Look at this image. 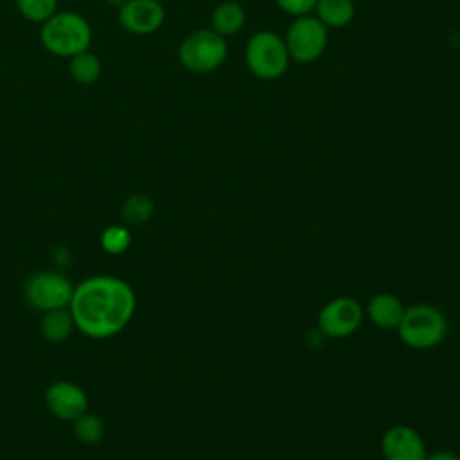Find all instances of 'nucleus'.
Listing matches in <instances>:
<instances>
[{
	"instance_id": "412c9836",
	"label": "nucleus",
	"mask_w": 460,
	"mask_h": 460,
	"mask_svg": "<svg viewBox=\"0 0 460 460\" xmlns=\"http://www.w3.org/2000/svg\"><path fill=\"white\" fill-rule=\"evenodd\" d=\"M275 4L286 13V14H291V16H304V14H309L314 5H316V0H275Z\"/></svg>"
},
{
	"instance_id": "dca6fc26",
	"label": "nucleus",
	"mask_w": 460,
	"mask_h": 460,
	"mask_svg": "<svg viewBox=\"0 0 460 460\" xmlns=\"http://www.w3.org/2000/svg\"><path fill=\"white\" fill-rule=\"evenodd\" d=\"M101 72H102L101 59L90 50H83L72 56L68 61V74L79 84H84V86L93 84L101 77Z\"/></svg>"
},
{
	"instance_id": "423d86ee",
	"label": "nucleus",
	"mask_w": 460,
	"mask_h": 460,
	"mask_svg": "<svg viewBox=\"0 0 460 460\" xmlns=\"http://www.w3.org/2000/svg\"><path fill=\"white\" fill-rule=\"evenodd\" d=\"M72 293V280L56 270L36 271L23 282V300L40 313L68 307Z\"/></svg>"
},
{
	"instance_id": "4be33fe9",
	"label": "nucleus",
	"mask_w": 460,
	"mask_h": 460,
	"mask_svg": "<svg viewBox=\"0 0 460 460\" xmlns=\"http://www.w3.org/2000/svg\"><path fill=\"white\" fill-rule=\"evenodd\" d=\"M424 460H460V455L455 453V451L440 449V451H435L431 455H426Z\"/></svg>"
},
{
	"instance_id": "f03ea898",
	"label": "nucleus",
	"mask_w": 460,
	"mask_h": 460,
	"mask_svg": "<svg viewBox=\"0 0 460 460\" xmlns=\"http://www.w3.org/2000/svg\"><path fill=\"white\" fill-rule=\"evenodd\" d=\"M40 41L43 49L59 58H72L88 50L92 29L86 18L72 11H58L41 23Z\"/></svg>"
},
{
	"instance_id": "a211bd4d",
	"label": "nucleus",
	"mask_w": 460,
	"mask_h": 460,
	"mask_svg": "<svg viewBox=\"0 0 460 460\" xmlns=\"http://www.w3.org/2000/svg\"><path fill=\"white\" fill-rule=\"evenodd\" d=\"M72 429H74L75 438L86 446H93V444L101 442L104 437L102 419L88 410L72 420Z\"/></svg>"
},
{
	"instance_id": "aec40b11",
	"label": "nucleus",
	"mask_w": 460,
	"mask_h": 460,
	"mask_svg": "<svg viewBox=\"0 0 460 460\" xmlns=\"http://www.w3.org/2000/svg\"><path fill=\"white\" fill-rule=\"evenodd\" d=\"M16 7L25 20L43 23L58 13V0H16Z\"/></svg>"
},
{
	"instance_id": "6e6552de",
	"label": "nucleus",
	"mask_w": 460,
	"mask_h": 460,
	"mask_svg": "<svg viewBox=\"0 0 460 460\" xmlns=\"http://www.w3.org/2000/svg\"><path fill=\"white\" fill-rule=\"evenodd\" d=\"M363 322V307L352 296H336L318 314V329L327 338H347Z\"/></svg>"
},
{
	"instance_id": "39448f33",
	"label": "nucleus",
	"mask_w": 460,
	"mask_h": 460,
	"mask_svg": "<svg viewBox=\"0 0 460 460\" xmlns=\"http://www.w3.org/2000/svg\"><path fill=\"white\" fill-rule=\"evenodd\" d=\"M228 56V45L212 29H198L185 36L178 47V59L183 68L194 74H208L219 68Z\"/></svg>"
},
{
	"instance_id": "f8f14e48",
	"label": "nucleus",
	"mask_w": 460,
	"mask_h": 460,
	"mask_svg": "<svg viewBox=\"0 0 460 460\" xmlns=\"http://www.w3.org/2000/svg\"><path fill=\"white\" fill-rule=\"evenodd\" d=\"M406 307L402 305V302L388 291L377 293L374 295L368 304H367V314L370 318V322L379 327V329H397L402 316H404Z\"/></svg>"
},
{
	"instance_id": "ddd939ff",
	"label": "nucleus",
	"mask_w": 460,
	"mask_h": 460,
	"mask_svg": "<svg viewBox=\"0 0 460 460\" xmlns=\"http://www.w3.org/2000/svg\"><path fill=\"white\" fill-rule=\"evenodd\" d=\"M246 23V11L235 0H225L216 5L210 16L212 31L221 34L223 38L237 34Z\"/></svg>"
},
{
	"instance_id": "9d476101",
	"label": "nucleus",
	"mask_w": 460,
	"mask_h": 460,
	"mask_svg": "<svg viewBox=\"0 0 460 460\" xmlns=\"http://www.w3.org/2000/svg\"><path fill=\"white\" fill-rule=\"evenodd\" d=\"M165 20V9L158 0H124L119 9V23L138 36L156 32Z\"/></svg>"
},
{
	"instance_id": "4468645a",
	"label": "nucleus",
	"mask_w": 460,
	"mask_h": 460,
	"mask_svg": "<svg viewBox=\"0 0 460 460\" xmlns=\"http://www.w3.org/2000/svg\"><path fill=\"white\" fill-rule=\"evenodd\" d=\"M75 323L68 307L50 309L41 313L40 318V332L50 343H61L70 338L74 332Z\"/></svg>"
},
{
	"instance_id": "1a4fd4ad",
	"label": "nucleus",
	"mask_w": 460,
	"mask_h": 460,
	"mask_svg": "<svg viewBox=\"0 0 460 460\" xmlns=\"http://www.w3.org/2000/svg\"><path fill=\"white\" fill-rule=\"evenodd\" d=\"M43 404L52 417L72 422L88 410V395L77 383L59 379L47 386Z\"/></svg>"
},
{
	"instance_id": "0eeeda50",
	"label": "nucleus",
	"mask_w": 460,
	"mask_h": 460,
	"mask_svg": "<svg viewBox=\"0 0 460 460\" xmlns=\"http://www.w3.org/2000/svg\"><path fill=\"white\" fill-rule=\"evenodd\" d=\"M327 27L316 16H296L286 32L289 58L298 63L316 61L327 47Z\"/></svg>"
},
{
	"instance_id": "9b49d317",
	"label": "nucleus",
	"mask_w": 460,
	"mask_h": 460,
	"mask_svg": "<svg viewBox=\"0 0 460 460\" xmlns=\"http://www.w3.org/2000/svg\"><path fill=\"white\" fill-rule=\"evenodd\" d=\"M385 460H424L428 451L422 437L406 424L388 428L381 438Z\"/></svg>"
},
{
	"instance_id": "f3484780",
	"label": "nucleus",
	"mask_w": 460,
	"mask_h": 460,
	"mask_svg": "<svg viewBox=\"0 0 460 460\" xmlns=\"http://www.w3.org/2000/svg\"><path fill=\"white\" fill-rule=\"evenodd\" d=\"M155 212L153 199L146 194H131L120 207V217L128 225H144Z\"/></svg>"
},
{
	"instance_id": "2eb2a0df",
	"label": "nucleus",
	"mask_w": 460,
	"mask_h": 460,
	"mask_svg": "<svg viewBox=\"0 0 460 460\" xmlns=\"http://www.w3.org/2000/svg\"><path fill=\"white\" fill-rule=\"evenodd\" d=\"M316 18L331 29H341L354 20L356 7L352 0H316L313 9Z\"/></svg>"
},
{
	"instance_id": "6ab92c4d",
	"label": "nucleus",
	"mask_w": 460,
	"mask_h": 460,
	"mask_svg": "<svg viewBox=\"0 0 460 460\" xmlns=\"http://www.w3.org/2000/svg\"><path fill=\"white\" fill-rule=\"evenodd\" d=\"M101 248L110 255H122L131 246V232L126 225H108L99 237Z\"/></svg>"
},
{
	"instance_id": "f257e3e1",
	"label": "nucleus",
	"mask_w": 460,
	"mask_h": 460,
	"mask_svg": "<svg viewBox=\"0 0 460 460\" xmlns=\"http://www.w3.org/2000/svg\"><path fill=\"white\" fill-rule=\"evenodd\" d=\"M68 309L81 334L106 340L129 325L137 309V295L120 277L92 275L74 286Z\"/></svg>"
},
{
	"instance_id": "20e7f679",
	"label": "nucleus",
	"mask_w": 460,
	"mask_h": 460,
	"mask_svg": "<svg viewBox=\"0 0 460 460\" xmlns=\"http://www.w3.org/2000/svg\"><path fill=\"white\" fill-rule=\"evenodd\" d=\"M289 59L291 58L284 38L273 31L255 32L250 36L244 47V61L248 70L262 81H273L284 75Z\"/></svg>"
},
{
	"instance_id": "7ed1b4c3",
	"label": "nucleus",
	"mask_w": 460,
	"mask_h": 460,
	"mask_svg": "<svg viewBox=\"0 0 460 460\" xmlns=\"http://www.w3.org/2000/svg\"><path fill=\"white\" fill-rule=\"evenodd\" d=\"M397 332L404 345L426 350L442 343L447 334V320L438 307L431 304H415L406 307Z\"/></svg>"
}]
</instances>
